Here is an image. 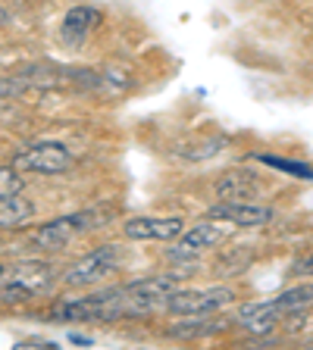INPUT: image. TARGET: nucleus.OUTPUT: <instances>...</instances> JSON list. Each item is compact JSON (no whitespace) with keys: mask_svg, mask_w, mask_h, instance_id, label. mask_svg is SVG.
<instances>
[{"mask_svg":"<svg viewBox=\"0 0 313 350\" xmlns=\"http://www.w3.org/2000/svg\"><path fill=\"white\" fill-rule=\"evenodd\" d=\"M60 322H116L129 313L123 288H107L101 294H88L79 300H63L51 310Z\"/></svg>","mask_w":313,"mask_h":350,"instance_id":"1","label":"nucleus"},{"mask_svg":"<svg viewBox=\"0 0 313 350\" xmlns=\"http://www.w3.org/2000/svg\"><path fill=\"white\" fill-rule=\"evenodd\" d=\"M235 300L232 288L213 284V288H175L166 297V310L175 316H204V313H219Z\"/></svg>","mask_w":313,"mask_h":350,"instance_id":"2","label":"nucleus"},{"mask_svg":"<svg viewBox=\"0 0 313 350\" xmlns=\"http://www.w3.org/2000/svg\"><path fill=\"white\" fill-rule=\"evenodd\" d=\"M182 275L185 272H179V275L175 272H163V275H151V278H138V282L123 284L129 313H151V310L163 306L175 288H182Z\"/></svg>","mask_w":313,"mask_h":350,"instance_id":"3","label":"nucleus"},{"mask_svg":"<svg viewBox=\"0 0 313 350\" xmlns=\"http://www.w3.org/2000/svg\"><path fill=\"white\" fill-rule=\"evenodd\" d=\"M119 266H123V254H119V247L116 244H103V247L85 254L82 260H75L73 266L66 269L63 284L66 288H88V284H97L107 275H113Z\"/></svg>","mask_w":313,"mask_h":350,"instance_id":"4","label":"nucleus"},{"mask_svg":"<svg viewBox=\"0 0 313 350\" xmlns=\"http://www.w3.org/2000/svg\"><path fill=\"white\" fill-rule=\"evenodd\" d=\"M73 166V153L60 141H38V144L22 147L13 157L16 172H35V175H60Z\"/></svg>","mask_w":313,"mask_h":350,"instance_id":"5","label":"nucleus"},{"mask_svg":"<svg viewBox=\"0 0 313 350\" xmlns=\"http://www.w3.org/2000/svg\"><path fill=\"white\" fill-rule=\"evenodd\" d=\"M273 206L254 204V200H219L216 206H210V219L216 222H229L235 228H263L273 222Z\"/></svg>","mask_w":313,"mask_h":350,"instance_id":"6","label":"nucleus"},{"mask_svg":"<svg viewBox=\"0 0 313 350\" xmlns=\"http://www.w3.org/2000/svg\"><path fill=\"white\" fill-rule=\"evenodd\" d=\"M88 219H91V213L60 216V219H53V222L38 228L32 241H35V247H41V250H63L66 244H73L82 232H88V228L95 226V222H88Z\"/></svg>","mask_w":313,"mask_h":350,"instance_id":"7","label":"nucleus"},{"mask_svg":"<svg viewBox=\"0 0 313 350\" xmlns=\"http://www.w3.org/2000/svg\"><path fill=\"white\" fill-rule=\"evenodd\" d=\"M182 228V216H132L123 222L125 238L132 241H175Z\"/></svg>","mask_w":313,"mask_h":350,"instance_id":"8","label":"nucleus"},{"mask_svg":"<svg viewBox=\"0 0 313 350\" xmlns=\"http://www.w3.org/2000/svg\"><path fill=\"white\" fill-rule=\"evenodd\" d=\"M219 241H226V228L216 226V222H201V226H195L191 232H185L175 238V250L173 256L175 260H195V256H201L204 250L216 247Z\"/></svg>","mask_w":313,"mask_h":350,"instance_id":"9","label":"nucleus"},{"mask_svg":"<svg viewBox=\"0 0 313 350\" xmlns=\"http://www.w3.org/2000/svg\"><path fill=\"white\" fill-rule=\"evenodd\" d=\"M235 322H238L245 332L263 338V335H270V332H276V325L282 322V313L276 310L273 300H254V304H241L238 306Z\"/></svg>","mask_w":313,"mask_h":350,"instance_id":"10","label":"nucleus"},{"mask_svg":"<svg viewBox=\"0 0 313 350\" xmlns=\"http://www.w3.org/2000/svg\"><path fill=\"white\" fill-rule=\"evenodd\" d=\"M219 200H245L260 191V175L254 169H229L226 175H219L213 185Z\"/></svg>","mask_w":313,"mask_h":350,"instance_id":"11","label":"nucleus"},{"mask_svg":"<svg viewBox=\"0 0 313 350\" xmlns=\"http://www.w3.org/2000/svg\"><path fill=\"white\" fill-rule=\"evenodd\" d=\"M97 22H101V10L95 7H75L66 13L63 25H60V38L66 44H73V47H82L88 41V35L97 29Z\"/></svg>","mask_w":313,"mask_h":350,"instance_id":"12","label":"nucleus"},{"mask_svg":"<svg viewBox=\"0 0 313 350\" xmlns=\"http://www.w3.org/2000/svg\"><path fill=\"white\" fill-rule=\"evenodd\" d=\"M32 216H35V204L29 197H0V228H22L32 222Z\"/></svg>","mask_w":313,"mask_h":350,"instance_id":"13","label":"nucleus"},{"mask_svg":"<svg viewBox=\"0 0 313 350\" xmlns=\"http://www.w3.org/2000/svg\"><path fill=\"white\" fill-rule=\"evenodd\" d=\"M195 319L197 322H179V325H173L166 335H175V338H204V335H216V332H223V322L210 319V313L195 316Z\"/></svg>","mask_w":313,"mask_h":350,"instance_id":"14","label":"nucleus"},{"mask_svg":"<svg viewBox=\"0 0 313 350\" xmlns=\"http://www.w3.org/2000/svg\"><path fill=\"white\" fill-rule=\"evenodd\" d=\"M310 284H298V288H288V291H282L273 304H276L279 313H301V310H310Z\"/></svg>","mask_w":313,"mask_h":350,"instance_id":"15","label":"nucleus"},{"mask_svg":"<svg viewBox=\"0 0 313 350\" xmlns=\"http://www.w3.org/2000/svg\"><path fill=\"white\" fill-rule=\"evenodd\" d=\"M25 191V178L13 166H0V197H13Z\"/></svg>","mask_w":313,"mask_h":350,"instance_id":"16","label":"nucleus"},{"mask_svg":"<svg viewBox=\"0 0 313 350\" xmlns=\"http://www.w3.org/2000/svg\"><path fill=\"white\" fill-rule=\"evenodd\" d=\"M7 22H10V13H7V10H3V7H0V29H3Z\"/></svg>","mask_w":313,"mask_h":350,"instance_id":"17","label":"nucleus"}]
</instances>
